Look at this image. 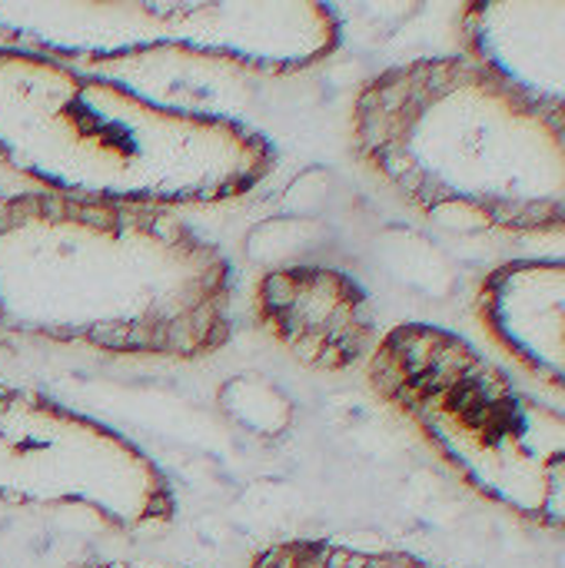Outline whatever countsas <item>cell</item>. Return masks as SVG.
Here are the masks:
<instances>
[{
  "label": "cell",
  "instance_id": "cell-1",
  "mask_svg": "<svg viewBox=\"0 0 565 568\" xmlns=\"http://www.w3.org/2000/svg\"><path fill=\"white\" fill-rule=\"evenodd\" d=\"M0 333L203 359L233 333V266L173 210L0 193Z\"/></svg>",
  "mask_w": 565,
  "mask_h": 568
},
{
  "label": "cell",
  "instance_id": "cell-2",
  "mask_svg": "<svg viewBox=\"0 0 565 568\" xmlns=\"http://www.w3.org/2000/svg\"><path fill=\"white\" fill-rule=\"evenodd\" d=\"M0 163L43 193L176 210L246 196L276 146L243 120L0 47Z\"/></svg>",
  "mask_w": 565,
  "mask_h": 568
},
{
  "label": "cell",
  "instance_id": "cell-3",
  "mask_svg": "<svg viewBox=\"0 0 565 568\" xmlns=\"http://www.w3.org/2000/svg\"><path fill=\"white\" fill-rule=\"evenodd\" d=\"M350 146L436 223L563 233V113L529 103L463 53L373 73L350 103Z\"/></svg>",
  "mask_w": 565,
  "mask_h": 568
},
{
  "label": "cell",
  "instance_id": "cell-4",
  "mask_svg": "<svg viewBox=\"0 0 565 568\" xmlns=\"http://www.w3.org/2000/svg\"><path fill=\"white\" fill-rule=\"evenodd\" d=\"M366 379L473 493L539 529H563V413L526 393L466 336L400 323L366 356Z\"/></svg>",
  "mask_w": 565,
  "mask_h": 568
},
{
  "label": "cell",
  "instance_id": "cell-5",
  "mask_svg": "<svg viewBox=\"0 0 565 568\" xmlns=\"http://www.w3.org/2000/svg\"><path fill=\"white\" fill-rule=\"evenodd\" d=\"M0 40L60 63L183 53L296 73L340 47L343 20L316 0H0Z\"/></svg>",
  "mask_w": 565,
  "mask_h": 568
},
{
  "label": "cell",
  "instance_id": "cell-6",
  "mask_svg": "<svg viewBox=\"0 0 565 568\" xmlns=\"http://www.w3.org/2000/svg\"><path fill=\"white\" fill-rule=\"evenodd\" d=\"M0 503L83 509L123 532L176 516L167 473L127 436L37 389L0 379Z\"/></svg>",
  "mask_w": 565,
  "mask_h": 568
},
{
  "label": "cell",
  "instance_id": "cell-7",
  "mask_svg": "<svg viewBox=\"0 0 565 568\" xmlns=\"http://www.w3.org/2000/svg\"><path fill=\"white\" fill-rule=\"evenodd\" d=\"M256 323L300 366L346 373L376 346V310L346 270L296 263L270 270L253 290Z\"/></svg>",
  "mask_w": 565,
  "mask_h": 568
},
{
  "label": "cell",
  "instance_id": "cell-8",
  "mask_svg": "<svg viewBox=\"0 0 565 568\" xmlns=\"http://www.w3.org/2000/svg\"><path fill=\"white\" fill-rule=\"evenodd\" d=\"M463 57L526 97L563 113V0H493L460 13Z\"/></svg>",
  "mask_w": 565,
  "mask_h": 568
},
{
  "label": "cell",
  "instance_id": "cell-9",
  "mask_svg": "<svg viewBox=\"0 0 565 568\" xmlns=\"http://www.w3.org/2000/svg\"><path fill=\"white\" fill-rule=\"evenodd\" d=\"M476 313L486 333L536 379L563 396V260H513L483 276Z\"/></svg>",
  "mask_w": 565,
  "mask_h": 568
},
{
  "label": "cell",
  "instance_id": "cell-10",
  "mask_svg": "<svg viewBox=\"0 0 565 568\" xmlns=\"http://www.w3.org/2000/svg\"><path fill=\"white\" fill-rule=\"evenodd\" d=\"M246 568H443L400 549H363L333 539H286L253 552Z\"/></svg>",
  "mask_w": 565,
  "mask_h": 568
},
{
  "label": "cell",
  "instance_id": "cell-11",
  "mask_svg": "<svg viewBox=\"0 0 565 568\" xmlns=\"http://www.w3.org/2000/svg\"><path fill=\"white\" fill-rule=\"evenodd\" d=\"M216 406L230 423H236L240 429L260 439L283 436L296 416L290 393L260 373H236L223 379L216 389Z\"/></svg>",
  "mask_w": 565,
  "mask_h": 568
},
{
  "label": "cell",
  "instance_id": "cell-12",
  "mask_svg": "<svg viewBox=\"0 0 565 568\" xmlns=\"http://www.w3.org/2000/svg\"><path fill=\"white\" fill-rule=\"evenodd\" d=\"M330 230L320 216H296V213H276L250 226L243 236V256L253 266H263V273L280 266L310 263V256L326 246Z\"/></svg>",
  "mask_w": 565,
  "mask_h": 568
},
{
  "label": "cell",
  "instance_id": "cell-13",
  "mask_svg": "<svg viewBox=\"0 0 565 568\" xmlns=\"http://www.w3.org/2000/svg\"><path fill=\"white\" fill-rule=\"evenodd\" d=\"M383 266L390 276L403 280L406 286L426 293V296H446L453 286L450 260L426 240L410 230H390L380 236Z\"/></svg>",
  "mask_w": 565,
  "mask_h": 568
},
{
  "label": "cell",
  "instance_id": "cell-14",
  "mask_svg": "<svg viewBox=\"0 0 565 568\" xmlns=\"http://www.w3.org/2000/svg\"><path fill=\"white\" fill-rule=\"evenodd\" d=\"M97 568H137V566H97Z\"/></svg>",
  "mask_w": 565,
  "mask_h": 568
}]
</instances>
